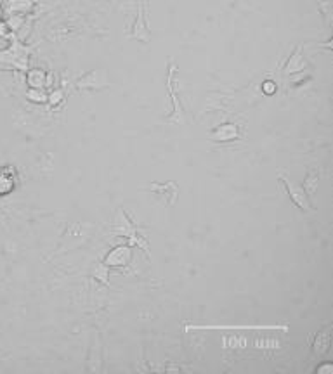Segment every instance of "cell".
Here are the masks:
<instances>
[{
  "mask_svg": "<svg viewBox=\"0 0 333 374\" xmlns=\"http://www.w3.org/2000/svg\"><path fill=\"white\" fill-rule=\"evenodd\" d=\"M283 331V333H288L290 327L286 324H238V326H230V324H222V326H200V324H189L186 322L184 331L189 333V331Z\"/></svg>",
  "mask_w": 333,
  "mask_h": 374,
  "instance_id": "1",
  "label": "cell"
},
{
  "mask_svg": "<svg viewBox=\"0 0 333 374\" xmlns=\"http://www.w3.org/2000/svg\"><path fill=\"white\" fill-rule=\"evenodd\" d=\"M110 75L104 68H94L91 72H87L82 75L79 80L75 81L77 91H91V92H99L104 89L110 87Z\"/></svg>",
  "mask_w": 333,
  "mask_h": 374,
  "instance_id": "2",
  "label": "cell"
},
{
  "mask_svg": "<svg viewBox=\"0 0 333 374\" xmlns=\"http://www.w3.org/2000/svg\"><path fill=\"white\" fill-rule=\"evenodd\" d=\"M115 222H117L115 234L122 237H129L130 239L129 246H132V244H139V246L142 248V251L148 255V241H146L145 237H141V234L137 232V227L132 224V220H129V217H127V213L123 212V210H118V215L117 218H115Z\"/></svg>",
  "mask_w": 333,
  "mask_h": 374,
  "instance_id": "3",
  "label": "cell"
},
{
  "mask_svg": "<svg viewBox=\"0 0 333 374\" xmlns=\"http://www.w3.org/2000/svg\"><path fill=\"white\" fill-rule=\"evenodd\" d=\"M280 178H281V182H283L286 193H288L290 201H292L293 205L297 206V208H300L304 213H312V212H315V208H312L311 201H309V196L305 194L304 187L299 186V184H295V182H293L290 177H286L285 174H280Z\"/></svg>",
  "mask_w": 333,
  "mask_h": 374,
  "instance_id": "4",
  "label": "cell"
},
{
  "mask_svg": "<svg viewBox=\"0 0 333 374\" xmlns=\"http://www.w3.org/2000/svg\"><path fill=\"white\" fill-rule=\"evenodd\" d=\"M148 191L153 194L157 200H160L165 206L176 205L177 198H179V186L176 182H153L148 186Z\"/></svg>",
  "mask_w": 333,
  "mask_h": 374,
  "instance_id": "5",
  "label": "cell"
},
{
  "mask_svg": "<svg viewBox=\"0 0 333 374\" xmlns=\"http://www.w3.org/2000/svg\"><path fill=\"white\" fill-rule=\"evenodd\" d=\"M146 9H148V4L141 2L137 18H135L132 28H130V37L135 38V40L142 42V44H148V42H151V38H153V31L149 28Z\"/></svg>",
  "mask_w": 333,
  "mask_h": 374,
  "instance_id": "6",
  "label": "cell"
},
{
  "mask_svg": "<svg viewBox=\"0 0 333 374\" xmlns=\"http://www.w3.org/2000/svg\"><path fill=\"white\" fill-rule=\"evenodd\" d=\"M0 62L14 66V68L18 69H26V66H28V56H26V50L23 49L21 45L13 44L9 49L0 52Z\"/></svg>",
  "mask_w": 333,
  "mask_h": 374,
  "instance_id": "7",
  "label": "cell"
},
{
  "mask_svg": "<svg viewBox=\"0 0 333 374\" xmlns=\"http://www.w3.org/2000/svg\"><path fill=\"white\" fill-rule=\"evenodd\" d=\"M208 137L214 142H233L239 137V128L236 123H222L217 125L208 132Z\"/></svg>",
  "mask_w": 333,
  "mask_h": 374,
  "instance_id": "8",
  "label": "cell"
},
{
  "mask_svg": "<svg viewBox=\"0 0 333 374\" xmlns=\"http://www.w3.org/2000/svg\"><path fill=\"white\" fill-rule=\"evenodd\" d=\"M132 262V249L130 246H117L115 249H111L110 253L104 259V267H123V265H129Z\"/></svg>",
  "mask_w": 333,
  "mask_h": 374,
  "instance_id": "9",
  "label": "cell"
},
{
  "mask_svg": "<svg viewBox=\"0 0 333 374\" xmlns=\"http://www.w3.org/2000/svg\"><path fill=\"white\" fill-rule=\"evenodd\" d=\"M330 331L332 326L328 324L324 329L317 331L316 336H311V350L316 357H323L330 352V343H332Z\"/></svg>",
  "mask_w": 333,
  "mask_h": 374,
  "instance_id": "10",
  "label": "cell"
},
{
  "mask_svg": "<svg viewBox=\"0 0 333 374\" xmlns=\"http://www.w3.org/2000/svg\"><path fill=\"white\" fill-rule=\"evenodd\" d=\"M307 66H309V62L304 56V44H300L295 49V52H293L292 56L288 57V61H286V64L283 66V73L286 76L297 75V73L304 72Z\"/></svg>",
  "mask_w": 333,
  "mask_h": 374,
  "instance_id": "11",
  "label": "cell"
},
{
  "mask_svg": "<svg viewBox=\"0 0 333 374\" xmlns=\"http://www.w3.org/2000/svg\"><path fill=\"white\" fill-rule=\"evenodd\" d=\"M18 187V175L13 166H0V196H7Z\"/></svg>",
  "mask_w": 333,
  "mask_h": 374,
  "instance_id": "12",
  "label": "cell"
},
{
  "mask_svg": "<svg viewBox=\"0 0 333 374\" xmlns=\"http://www.w3.org/2000/svg\"><path fill=\"white\" fill-rule=\"evenodd\" d=\"M174 76H176V66L172 64V66H170L169 76H166V85H169V92H170V96H172V101H174V115L166 116V122L176 123V125H183V123H184V118H183V109H179V101H177V97H176V89H174V85H172Z\"/></svg>",
  "mask_w": 333,
  "mask_h": 374,
  "instance_id": "13",
  "label": "cell"
},
{
  "mask_svg": "<svg viewBox=\"0 0 333 374\" xmlns=\"http://www.w3.org/2000/svg\"><path fill=\"white\" fill-rule=\"evenodd\" d=\"M47 84V80H45V73L44 69H32V72H28V85L30 89H44V85Z\"/></svg>",
  "mask_w": 333,
  "mask_h": 374,
  "instance_id": "14",
  "label": "cell"
},
{
  "mask_svg": "<svg viewBox=\"0 0 333 374\" xmlns=\"http://www.w3.org/2000/svg\"><path fill=\"white\" fill-rule=\"evenodd\" d=\"M304 191H305V194H307L309 198L312 196V194L316 193L317 191V187H320V175L316 174V171H311V174L307 175V177H305V181H304Z\"/></svg>",
  "mask_w": 333,
  "mask_h": 374,
  "instance_id": "15",
  "label": "cell"
},
{
  "mask_svg": "<svg viewBox=\"0 0 333 374\" xmlns=\"http://www.w3.org/2000/svg\"><path fill=\"white\" fill-rule=\"evenodd\" d=\"M28 99L33 101V103H44V101L47 99V96H45L42 89H30Z\"/></svg>",
  "mask_w": 333,
  "mask_h": 374,
  "instance_id": "16",
  "label": "cell"
},
{
  "mask_svg": "<svg viewBox=\"0 0 333 374\" xmlns=\"http://www.w3.org/2000/svg\"><path fill=\"white\" fill-rule=\"evenodd\" d=\"M262 92L267 94V96H273L274 92H276V84L274 81H264V85H262Z\"/></svg>",
  "mask_w": 333,
  "mask_h": 374,
  "instance_id": "17",
  "label": "cell"
},
{
  "mask_svg": "<svg viewBox=\"0 0 333 374\" xmlns=\"http://www.w3.org/2000/svg\"><path fill=\"white\" fill-rule=\"evenodd\" d=\"M60 101H63V92H61V91L52 92L49 96V103L52 104V106H57V103H60Z\"/></svg>",
  "mask_w": 333,
  "mask_h": 374,
  "instance_id": "18",
  "label": "cell"
},
{
  "mask_svg": "<svg viewBox=\"0 0 333 374\" xmlns=\"http://www.w3.org/2000/svg\"><path fill=\"white\" fill-rule=\"evenodd\" d=\"M316 373H332V364H324V366H320V368L316 369Z\"/></svg>",
  "mask_w": 333,
  "mask_h": 374,
  "instance_id": "19",
  "label": "cell"
}]
</instances>
